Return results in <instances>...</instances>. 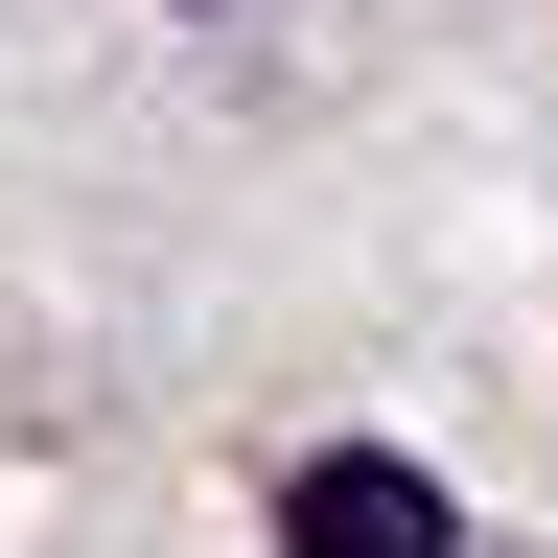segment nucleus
I'll list each match as a JSON object with an SVG mask.
<instances>
[{
    "instance_id": "nucleus-1",
    "label": "nucleus",
    "mask_w": 558,
    "mask_h": 558,
    "mask_svg": "<svg viewBox=\"0 0 558 558\" xmlns=\"http://www.w3.org/2000/svg\"><path fill=\"white\" fill-rule=\"evenodd\" d=\"M279 535H303V558H465L442 465H396V442H326L303 488H279Z\"/></svg>"
}]
</instances>
